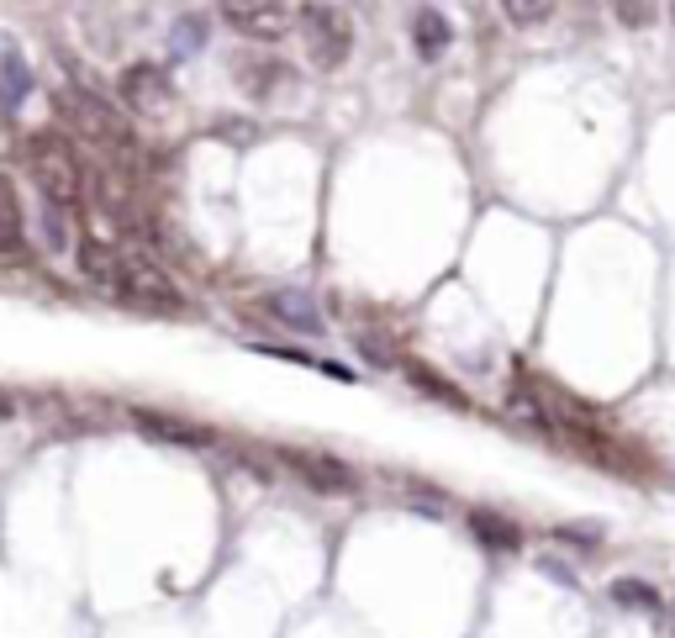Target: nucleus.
I'll return each instance as SVG.
<instances>
[{
  "mask_svg": "<svg viewBox=\"0 0 675 638\" xmlns=\"http://www.w3.org/2000/svg\"><path fill=\"white\" fill-rule=\"evenodd\" d=\"M59 111L75 121L90 143H100V148H133V127H127L100 96H90V90H59Z\"/></svg>",
  "mask_w": 675,
  "mask_h": 638,
  "instance_id": "7ed1b4c3",
  "label": "nucleus"
},
{
  "mask_svg": "<svg viewBox=\"0 0 675 638\" xmlns=\"http://www.w3.org/2000/svg\"><path fill=\"white\" fill-rule=\"evenodd\" d=\"M206 32H212V21L200 17V11H190V17H179V21H175L169 42H175L179 59H190V53H200V48H206Z\"/></svg>",
  "mask_w": 675,
  "mask_h": 638,
  "instance_id": "f8f14e48",
  "label": "nucleus"
},
{
  "mask_svg": "<svg viewBox=\"0 0 675 638\" xmlns=\"http://www.w3.org/2000/svg\"><path fill=\"white\" fill-rule=\"evenodd\" d=\"M264 312L285 327H296V333H322V312L312 296H301V291H275V296L264 301Z\"/></svg>",
  "mask_w": 675,
  "mask_h": 638,
  "instance_id": "6e6552de",
  "label": "nucleus"
},
{
  "mask_svg": "<svg viewBox=\"0 0 675 638\" xmlns=\"http://www.w3.org/2000/svg\"><path fill=\"white\" fill-rule=\"evenodd\" d=\"M301 38H306V59L317 69H343L354 53V21L343 6L312 0V6H301Z\"/></svg>",
  "mask_w": 675,
  "mask_h": 638,
  "instance_id": "f03ea898",
  "label": "nucleus"
},
{
  "mask_svg": "<svg viewBox=\"0 0 675 638\" xmlns=\"http://www.w3.org/2000/svg\"><path fill=\"white\" fill-rule=\"evenodd\" d=\"M470 522H476V533L491 549H517L522 543V533H517V522H507V518H497V512H470Z\"/></svg>",
  "mask_w": 675,
  "mask_h": 638,
  "instance_id": "4468645a",
  "label": "nucleus"
},
{
  "mask_svg": "<svg viewBox=\"0 0 675 638\" xmlns=\"http://www.w3.org/2000/svg\"><path fill=\"white\" fill-rule=\"evenodd\" d=\"M117 96L138 111V117H159V111H169V100H175V90H169V75H164L159 63H127L117 80Z\"/></svg>",
  "mask_w": 675,
  "mask_h": 638,
  "instance_id": "423d86ee",
  "label": "nucleus"
},
{
  "mask_svg": "<svg viewBox=\"0 0 675 638\" xmlns=\"http://www.w3.org/2000/svg\"><path fill=\"white\" fill-rule=\"evenodd\" d=\"M222 21L248 42H280L296 27L285 0H222Z\"/></svg>",
  "mask_w": 675,
  "mask_h": 638,
  "instance_id": "39448f33",
  "label": "nucleus"
},
{
  "mask_svg": "<svg viewBox=\"0 0 675 638\" xmlns=\"http://www.w3.org/2000/svg\"><path fill=\"white\" fill-rule=\"evenodd\" d=\"M42 227H48V243H53V248H69V217H63V200L42 196Z\"/></svg>",
  "mask_w": 675,
  "mask_h": 638,
  "instance_id": "a211bd4d",
  "label": "nucleus"
},
{
  "mask_svg": "<svg viewBox=\"0 0 675 638\" xmlns=\"http://www.w3.org/2000/svg\"><path fill=\"white\" fill-rule=\"evenodd\" d=\"M11 111H17V106H11V100L0 96V143H6V132H11Z\"/></svg>",
  "mask_w": 675,
  "mask_h": 638,
  "instance_id": "412c9836",
  "label": "nucleus"
},
{
  "mask_svg": "<svg viewBox=\"0 0 675 638\" xmlns=\"http://www.w3.org/2000/svg\"><path fill=\"white\" fill-rule=\"evenodd\" d=\"M143 433H154V439H169V443H206L212 433L206 428H185V422H164V418H154V412H143Z\"/></svg>",
  "mask_w": 675,
  "mask_h": 638,
  "instance_id": "2eb2a0df",
  "label": "nucleus"
},
{
  "mask_svg": "<svg viewBox=\"0 0 675 638\" xmlns=\"http://www.w3.org/2000/svg\"><path fill=\"white\" fill-rule=\"evenodd\" d=\"M11 412H17V406H11V401H6V396H0V422H6V418H11Z\"/></svg>",
  "mask_w": 675,
  "mask_h": 638,
  "instance_id": "4be33fe9",
  "label": "nucleus"
},
{
  "mask_svg": "<svg viewBox=\"0 0 675 638\" xmlns=\"http://www.w3.org/2000/svg\"><path fill=\"white\" fill-rule=\"evenodd\" d=\"M280 80L275 63H243V85H248V96H270Z\"/></svg>",
  "mask_w": 675,
  "mask_h": 638,
  "instance_id": "aec40b11",
  "label": "nucleus"
},
{
  "mask_svg": "<svg viewBox=\"0 0 675 638\" xmlns=\"http://www.w3.org/2000/svg\"><path fill=\"white\" fill-rule=\"evenodd\" d=\"M613 601L617 607H644V612H655L659 597L644 586V580H623V586H613Z\"/></svg>",
  "mask_w": 675,
  "mask_h": 638,
  "instance_id": "6ab92c4d",
  "label": "nucleus"
},
{
  "mask_svg": "<svg viewBox=\"0 0 675 638\" xmlns=\"http://www.w3.org/2000/svg\"><path fill=\"white\" fill-rule=\"evenodd\" d=\"M501 17L512 21V27H538V21L555 11V0H497Z\"/></svg>",
  "mask_w": 675,
  "mask_h": 638,
  "instance_id": "f3484780",
  "label": "nucleus"
},
{
  "mask_svg": "<svg viewBox=\"0 0 675 638\" xmlns=\"http://www.w3.org/2000/svg\"><path fill=\"white\" fill-rule=\"evenodd\" d=\"M449 42H454L449 17H443L438 6H418V11H412V48H418L422 59H443Z\"/></svg>",
  "mask_w": 675,
  "mask_h": 638,
  "instance_id": "0eeeda50",
  "label": "nucleus"
},
{
  "mask_svg": "<svg viewBox=\"0 0 675 638\" xmlns=\"http://www.w3.org/2000/svg\"><path fill=\"white\" fill-rule=\"evenodd\" d=\"M655 11H659V0H613V21L617 27H628V32L655 27Z\"/></svg>",
  "mask_w": 675,
  "mask_h": 638,
  "instance_id": "dca6fc26",
  "label": "nucleus"
},
{
  "mask_svg": "<svg viewBox=\"0 0 675 638\" xmlns=\"http://www.w3.org/2000/svg\"><path fill=\"white\" fill-rule=\"evenodd\" d=\"M0 96L11 100V106H21V100L32 96V69H27V63L11 53V48L0 53Z\"/></svg>",
  "mask_w": 675,
  "mask_h": 638,
  "instance_id": "9b49d317",
  "label": "nucleus"
},
{
  "mask_svg": "<svg viewBox=\"0 0 675 638\" xmlns=\"http://www.w3.org/2000/svg\"><path fill=\"white\" fill-rule=\"evenodd\" d=\"M296 470L312 480V485H322V491H349V485H354V475H349L343 464H333V459H296Z\"/></svg>",
  "mask_w": 675,
  "mask_h": 638,
  "instance_id": "ddd939ff",
  "label": "nucleus"
},
{
  "mask_svg": "<svg viewBox=\"0 0 675 638\" xmlns=\"http://www.w3.org/2000/svg\"><path fill=\"white\" fill-rule=\"evenodd\" d=\"M80 264H85V275L96 279V285H111V291H117V269H121V254H117V248H106V243L85 238V243H80Z\"/></svg>",
  "mask_w": 675,
  "mask_h": 638,
  "instance_id": "9d476101",
  "label": "nucleus"
},
{
  "mask_svg": "<svg viewBox=\"0 0 675 638\" xmlns=\"http://www.w3.org/2000/svg\"><path fill=\"white\" fill-rule=\"evenodd\" d=\"M21 159H27V175L38 180L42 196L63 200V206H75L85 190V169L80 159H75V148L63 143V132H32V138L21 143Z\"/></svg>",
  "mask_w": 675,
  "mask_h": 638,
  "instance_id": "f257e3e1",
  "label": "nucleus"
},
{
  "mask_svg": "<svg viewBox=\"0 0 675 638\" xmlns=\"http://www.w3.org/2000/svg\"><path fill=\"white\" fill-rule=\"evenodd\" d=\"M27 254V233H21V200L17 185L0 175V259H21Z\"/></svg>",
  "mask_w": 675,
  "mask_h": 638,
  "instance_id": "1a4fd4ad",
  "label": "nucleus"
},
{
  "mask_svg": "<svg viewBox=\"0 0 675 638\" xmlns=\"http://www.w3.org/2000/svg\"><path fill=\"white\" fill-rule=\"evenodd\" d=\"M671 17H675V6H671Z\"/></svg>",
  "mask_w": 675,
  "mask_h": 638,
  "instance_id": "5701e85b",
  "label": "nucleus"
},
{
  "mask_svg": "<svg viewBox=\"0 0 675 638\" xmlns=\"http://www.w3.org/2000/svg\"><path fill=\"white\" fill-rule=\"evenodd\" d=\"M117 291L127 301H138V306H154V312H179L185 301H179V285L164 275L154 259H143V254H121V269H117Z\"/></svg>",
  "mask_w": 675,
  "mask_h": 638,
  "instance_id": "20e7f679",
  "label": "nucleus"
}]
</instances>
